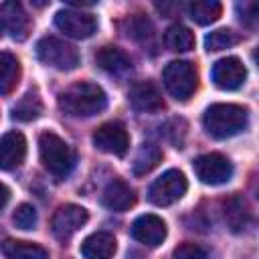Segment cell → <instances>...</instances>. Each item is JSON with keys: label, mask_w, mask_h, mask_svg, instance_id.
<instances>
[{"label": "cell", "mask_w": 259, "mask_h": 259, "mask_svg": "<svg viewBox=\"0 0 259 259\" xmlns=\"http://www.w3.org/2000/svg\"><path fill=\"white\" fill-rule=\"evenodd\" d=\"M59 109L71 117H91L105 109L107 95L97 83L79 81L59 93Z\"/></svg>", "instance_id": "cell-1"}, {"label": "cell", "mask_w": 259, "mask_h": 259, "mask_svg": "<svg viewBox=\"0 0 259 259\" xmlns=\"http://www.w3.org/2000/svg\"><path fill=\"white\" fill-rule=\"evenodd\" d=\"M247 121H249L247 107L237 103H212L202 115L206 134L217 140L237 136L247 127Z\"/></svg>", "instance_id": "cell-2"}, {"label": "cell", "mask_w": 259, "mask_h": 259, "mask_svg": "<svg viewBox=\"0 0 259 259\" xmlns=\"http://www.w3.org/2000/svg\"><path fill=\"white\" fill-rule=\"evenodd\" d=\"M38 154L42 166L57 178H65L75 166L73 148L53 132H42L38 138Z\"/></svg>", "instance_id": "cell-3"}, {"label": "cell", "mask_w": 259, "mask_h": 259, "mask_svg": "<svg viewBox=\"0 0 259 259\" xmlns=\"http://www.w3.org/2000/svg\"><path fill=\"white\" fill-rule=\"evenodd\" d=\"M162 79L168 93L178 101H186L188 97H192V93L198 87L196 67L188 61H170L164 67Z\"/></svg>", "instance_id": "cell-4"}, {"label": "cell", "mask_w": 259, "mask_h": 259, "mask_svg": "<svg viewBox=\"0 0 259 259\" xmlns=\"http://www.w3.org/2000/svg\"><path fill=\"white\" fill-rule=\"evenodd\" d=\"M36 57L40 63L59 71H73L81 61L79 51L73 45L55 36H45L36 42Z\"/></svg>", "instance_id": "cell-5"}, {"label": "cell", "mask_w": 259, "mask_h": 259, "mask_svg": "<svg viewBox=\"0 0 259 259\" xmlns=\"http://www.w3.org/2000/svg\"><path fill=\"white\" fill-rule=\"evenodd\" d=\"M186 188H188L186 176L180 170L172 168V170H166L160 178H156L152 182V186L148 190V198L156 206H170L184 196Z\"/></svg>", "instance_id": "cell-6"}, {"label": "cell", "mask_w": 259, "mask_h": 259, "mask_svg": "<svg viewBox=\"0 0 259 259\" xmlns=\"http://www.w3.org/2000/svg\"><path fill=\"white\" fill-rule=\"evenodd\" d=\"M192 168H194V174L198 176V180L204 184H210V186L225 184L233 176V164L229 162L227 156H223L219 152L198 156L192 162Z\"/></svg>", "instance_id": "cell-7"}, {"label": "cell", "mask_w": 259, "mask_h": 259, "mask_svg": "<svg viewBox=\"0 0 259 259\" xmlns=\"http://www.w3.org/2000/svg\"><path fill=\"white\" fill-rule=\"evenodd\" d=\"M93 144L99 152L125 156L130 148V134L121 121H105L93 132Z\"/></svg>", "instance_id": "cell-8"}, {"label": "cell", "mask_w": 259, "mask_h": 259, "mask_svg": "<svg viewBox=\"0 0 259 259\" xmlns=\"http://www.w3.org/2000/svg\"><path fill=\"white\" fill-rule=\"evenodd\" d=\"M55 24L71 38H89L97 30V18L89 12L65 8L55 14Z\"/></svg>", "instance_id": "cell-9"}, {"label": "cell", "mask_w": 259, "mask_h": 259, "mask_svg": "<svg viewBox=\"0 0 259 259\" xmlns=\"http://www.w3.org/2000/svg\"><path fill=\"white\" fill-rule=\"evenodd\" d=\"M87 219H89V214H87V210L83 206H79V204H63L53 214L51 229H53L57 239L67 241L69 237H73L87 223Z\"/></svg>", "instance_id": "cell-10"}, {"label": "cell", "mask_w": 259, "mask_h": 259, "mask_svg": "<svg viewBox=\"0 0 259 259\" xmlns=\"http://www.w3.org/2000/svg\"><path fill=\"white\" fill-rule=\"evenodd\" d=\"M0 20H2V28L4 32L12 38V40H26L28 32H30V18L26 16L24 8L14 2V0H8V2H2L0 4Z\"/></svg>", "instance_id": "cell-11"}, {"label": "cell", "mask_w": 259, "mask_h": 259, "mask_svg": "<svg viewBox=\"0 0 259 259\" xmlns=\"http://www.w3.org/2000/svg\"><path fill=\"white\" fill-rule=\"evenodd\" d=\"M245 77L247 69L237 57H225L212 65V81L219 89H239L245 83Z\"/></svg>", "instance_id": "cell-12"}, {"label": "cell", "mask_w": 259, "mask_h": 259, "mask_svg": "<svg viewBox=\"0 0 259 259\" xmlns=\"http://www.w3.org/2000/svg\"><path fill=\"white\" fill-rule=\"evenodd\" d=\"M130 103L136 111H142V113H156L164 109L162 93L152 81H138L136 85H132Z\"/></svg>", "instance_id": "cell-13"}, {"label": "cell", "mask_w": 259, "mask_h": 259, "mask_svg": "<svg viewBox=\"0 0 259 259\" xmlns=\"http://www.w3.org/2000/svg\"><path fill=\"white\" fill-rule=\"evenodd\" d=\"M132 237L148 247H158L166 239V223L156 214H142L132 225Z\"/></svg>", "instance_id": "cell-14"}, {"label": "cell", "mask_w": 259, "mask_h": 259, "mask_svg": "<svg viewBox=\"0 0 259 259\" xmlns=\"http://www.w3.org/2000/svg\"><path fill=\"white\" fill-rule=\"evenodd\" d=\"M101 202L105 208L115 210V212H123L127 208H132L136 204V194L132 190V186L121 180V178H113L101 194Z\"/></svg>", "instance_id": "cell-15"}, {"label": "cell", "mask_w": 259, "mask_h": 259, "mask_svg": "<svg viewBox=\"0 0 259 259\" xmlns=\"http://www.w3.org/2000/svg\"><path fill=\"white\" fill-rule=\"evenodd\" d=\"M26 140L20 132H6L0 142V166L2 170H12L24 162Z\"/></svg>", "instance_id": "cell-16"}, {"label": "cell", "mask_w": 259, "mask_h": 259, "mask_svg": "<svg viewBox=\"0 0 259 259\" xmlns=\"http://www.w3.org/2000/svg\"><path fill=\"white\" fill-rule=\"evenodd\" d=\"M115 237L105 231H97L81 243V255L85 259H111L115 255Z\"/></svg>", "instance_id": "cell-17"}, {"label": "cell", "mask_w": 259, "mask_h": 259, "mask_svg": "<svg viewBox=\"0 0 259 259\" xmlns=\"http://www.w3.org/2000/svg\"><path fill=\"white\" fill-rule=\"evenodd\" d=\"M95 63L99 69H103L105 73L111 75H125L127 71H132V59L117 47H101L95 53Z\"/></svg>", "instance_id": "cell-18"}, {"label": "cell", "mask_w": 259, "mask_h": 259, "mask_svg": "<svg viewBox=\"0 0 259 259\" xmlns=\"http://www.w3.org/2000/svg\"><path fill=\"white\" fill-rule=\"evenodd\" d=\"M2 253L6 259H49V251L30 241L6 239L2 243Z\"/></svg>", "instance_id": "cell-19"}, {"label": "cell", "mask_w": 259, "mask_h": 259, "mask_svg": "<svg viewBox=\"0 0 259 259\" xmlns=\"http://www.w3.org/2000/svg\"><path fill=\"white\" fill-rule=\"evenodd\" d=\"M18 81H20V63L12 53L4 51L0 57V93L2 95L12 93Z\"/></svg>", "instance_id": "cell-20"}, {"label": "cell", "mask_w": 259, "mask_h": 259, "mask_svg": "<svg viewBox=\"0 0 259 259\" xmlns=\"http://www.w3.org/2000/svg\"><path fill=\"white\" fill-rule=\"evenodd\" d=\"M164 45L174 53H188L194 49V32L184 24H172L164 32Z\"/></svg>", "instance_id": "cell-21"}, {"label": "cell", "mask_w": 259, "mask_h": 259, "mask_svg": "<svg viewBox=\"0 0 259 259\" xmlns=\"http://www.w3.org/2000/svg\"><path fill=\"white\" fill-rule=\"evenodd\" d=\"M188 14L196 24H212L223 14V4L217 0H196L188 4Z\"/></svg>", "instance_id": "cell-22"}, {"label": "cell", "mask_w": 259, "mask_h": 259, "mask_svg": "<svg viewBox=\"0 0 259 259\" xmlns=\"http://www.w3.org/2000/svg\"><path fill=\"white\" fill-rule=\"evenodd\" d=\"M160 162H162V150L154 144H142V148L138 150V154L134 158V174L144 176V174L152 172Z\"/></svg>", "instance_id": "cell-23"}, {"label": "cell", "mask_w": 259, "mask_h": 259, "mask_svg": "<svg viewBox=\"0 0 259 259\" xmlns=\"http://www.w3.org/2000/svg\"><path fill=\"white\" fill-rule=\"evenodd\" d=\"M42 113V101L36 91H28L14 107H12V117L18 121H32Z\"/></svg>", "instance_id": "cell-24"}, {"label": "cell", "mask_w": 259, "mask_h": 259, "mask_svg": "<svg viewBox=\"0 0 259 259\" xmlns=\"http://www.w3.org/2000/svg\"><path fill=\"white\" fill-rule=\"evenodd\" d=\"M225 221H227L229 229L235 233L245 229V225L249 221V210H247L245 202L241 200V196H231L225 202Z\"/></svg>", "instance_id": "cell-25"}, {"label": "cell", "mask_w": 259, "mask_h": 259, "mask_svg": "<svg viewBox=\"0 0 259 259\" xmlns=\"http://www.w3.org/2000/svg\"><path fill=\"white\" fill-rule=\"evenodd\" d=\"M239 38L241 36L237 32H233L231 28H217V30H212V32L206 34L204 47H206L208 53H214V51H223V49H229V47L237 45Z\"/></svg>", "instance_id": "cell-26"}, {"label": "cell", "mask_w": 259, "mask_h": 259, "mask_svg": "<svg viewBox=\"0 0 259 259\" xmlns=\"http://www.w3.org/2000/svg\"><path fill=\"white\" fill-rule=\"evenodd\" d=\"M12 221H14V225H16L18 229L30 231V229H34V225H36V208H34L32 204H28V202H22V204L16 206V210H14V214H12Z\"/></svg>", "instance_id": "cell-27"}, {"label": "cell", "mask_w": 259, "mask_h": 259, "mask_svg": "<svg viewBox=\"0 0 259 259\" xmlns=\"http://www.w3.org/2000/svg\"><path fill=\"white\" fill-rule=\"evenodd\" d=\"M174 259H208V253L198 243L184 241L174 249Z\"/></svg>", "instance_id": "cell-28"}, {"label": "cell", "mask_w": 259, "mask_h": 259, "mask_svg": "<svg viewBox=\"0 0 259 259\" xmlns=\"http://www.w3.org/2000/svg\"><path fill=\"white\" fill-rule=\"evenodd\" d=\"M150 22L146 16H134L130 18V28H127V34L132 38H144V36H150Z\"/></svg>", "instance_id": "cell-29"}, {"label": "cell", "mask_w": 259, "mask_h": 259, "mask_svg": "<svg viewBox=\"0 0 259 259\" xmlns=\"http://www.w3.org/2000/svg\"><path fill=\"white\" fill-rule=\"evenodd\" d=\"M237 12L243 22L259 20V2H241L237 4Z\"/></svg>", "instance_id": "cell-30"}, {"label": "cell", "mask_w": 259, "mask_h": 259, "mask_svg": "<svg viewBox=\"0 0 259 259\" xmlns=\"http://www.w3.org/2000/svg\"><path fill=\"white\" fill-rule=\"evenodd\" d=\"M178 130H186V121L184 119H172L168 123V130H166V136L174 144V148H176V134H178Z\"/></svg>", "instance_id": "cell-31"}, {"label": "cell", "mask_w": 259, "mask_h": 259, "mask_svg": "<svg viewBox=\"0 0 259 259\" xmlns=\"http://www.w3.org/2000/svg\"><path fill=\"white\" fill-rule=\"evenodd\" d=\"M8 198H10V190H8V186H6V184H2V208L6 206Z\"/></svg>", "instance_id": "cell-32"}, {"label": "cell", "mask_w": 259, "mask_h": 259, "mask_svg": "<svg viewBox=\"0 0 259 259\" xmlns=\"http://www.w3.org/2000/svg\"><path fill=\"white\" fill-rule=\"evenodd\" d=\"M253 61H255V63L259 65V47H257V49L253 51Z\"/></svg>", "instance_id": "cell-33"}, {"label": "cell", "mask_w": 259, "mask_h": 259, "mask_svg": "<svg viewBox=\"0 0 259 259\" xmlns=\"http://www.w3.org/2000/svg\"><path fill=\"white\" fill-rule=\"evenodd\" d=\"M134 259H140V257H138V255H134Z\"/></svg>", "instance_id": "cell-34"}]
</instances>
